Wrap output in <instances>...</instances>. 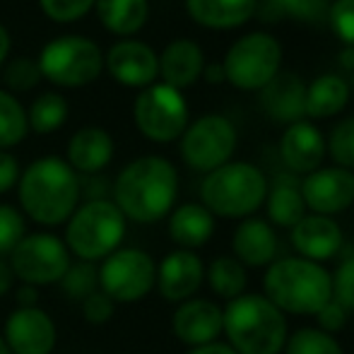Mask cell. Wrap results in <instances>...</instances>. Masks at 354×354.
<instances>
[{"label":"cell","mask_w":354,"mask_h":354,"mask_svg":"<svg viewBox=\"0 0 354 354\" xmlns=\"http://www.w3.org/2000/svg\"><path fill=\"white\" fill-rule=\"evenodd\" d=\"M328 22H330L333 32L337 34V39L354 48V0H335L330 3L328 10Z\"/></svg>","instance_id":"8d00e7d4"},{"label":"cell","mask_w":354,"mask_h":354,"mask_svg":"<svg viewBox=\"0 0 354 354\" xmlns=\"http://www.w3.org/2000/svg\"><path fill=\"white\" fill-rule=\"evenodd\" d=\"M8 53H10V34H8V29L0 24V66L5 63Z\"/></svg>","instance_id":"c3c4849f"},{"label":"cell","mask_w":354,"mask_h":354,"mask_svg":"<svg viewBox=\"0 0 354 354\" xmlns=\"http://www.w3.org/2000/svg\"><path fill=\"white\" fill-rule=\"evenodd\" d=\"M41 10L53 22H75L94 8L97 0H39Z\"/></svg>","instance_id":"74e56055"},{"label":"cell","mask_w":354,"mask_h":354,"mask_svg":"<svg viewBox=\"0 0 354 354\" xmlns=\"http://www.w3.org/2000/svg\"><path fill=\"white\" fill-rule=\"evenodd\" d=\"M299 188L306 210L323 217L345 212L354 203V174L342 167L316 169L304 178Z\"/></svg>","instance_id":"5bb4252c"},{"label":"cell","mask_w":354,"mask_h":354,"mask_svg":"<svg viewBox=\"0 0 354 354\" xmlns=\"http://www.w3.org/2000/svg\"><path fill=\"white\" fill-rule=\"evenodd\" d=\"M284 354H345L335 335L318 330V328H299L297 333L287 335Z\"/></svg>","instance_id":"1f68e13d"},{"label":"cell","mask_w":354,"mask_h":354,"mask_svg":"<svg viewBox=\"0 0 354 354\" xmlns=\"http://www.w3.org/2000/svg\"><path fill=\"white\" fill-rule=\"evenodd\" d=\"M282 162L294 174H311L321 169V162L326 157V138L313 123L297 121L284 131L280 140Z\"/></svg>","instance_id":"44dd1931"},{"label":"cell","mask_w":354,"mask_h":354,"mask_svg":"<svg viewBox=\"0 0 354 354\" xmlns=\"http://www.w3.org/2000/svg\"><path fill=\"white\" fill-rule=\"evenodd\" d=\"M136 126L147 140L171 142L188 128V104L169 84H149L136 99Z\"/></svg>","instance_id":"8fae6325"},{"label":"cell","mask_w":354,"mask_h":354,"mask_svg":"<svg viewBox=\"0 0 354 354\" xmlns=\"http://www.w3.org/2000/svg\"><path fill=\"white\" fill-rule=\"evenodd\" d=\"M94 8L102 24L113 34H136L149 15L147 0H97Z\"/></svg>","instance_id":"83f0119b"},{"label":"cell","mask_w":354,"mask_h":354,"mask_svg":"<svg viewBox=\"0 0 354 354\" xmlns=\"http://www.w3.org/2000/svg\"><path fill=\"white\" fill-rule=\"evenodd\" d=\"M178 196V174L169 159L147 154L131 162L116 178L113 198L126 219L154 224L174 210Z\"/></svg>","instance_id":"6da1fadb"},{"label":"cell","mask_w":354,"mask_h":354,"mask_svg":"<svg viewBox=\"0 0 354 354\" xmlns=\"http://www.w3.org/2000/svg\"><path fill=\"white\" fill-rule=\"evenodd\" d=\"M214 234V214L203 203H183L169 212V236L183 251L205 246Z\"/></svg>","instance_id":"7402d4cb"},{"label":"cell","mask_w":354,"mask_h":354,"mask_svg":"<svg viewBox=\"0 0 354 354\" xmlns=\"http://www.w3.org/2000/svg\"><path fill=\"white\" fill-rule=\"evenodd\" d=\"M8 258L12 275L29 287L58 284L73 263L66 241L51 232L27 234Z\"/></svg>","instance_id":"ba28073f"},{"label":"cell","mask_w":354,"mask_h":354,"mask_svg":"<svg viewBox=\"0 0 354 354\" xmlns=\"http://www.w3.org/2000/svg\"><path fill=\"white\" fill-rule=\"evenodd\" d=\"M263 297L282 313L316 316L333 299V277L321 263L301 256L277 258L268 266L263 277Z\"/></svg>","instance_id":"3957f363"},{"label":"cell","mask_w":354,"mask_h":354,"mask_svg":"<svg viewBox=\"0 0 354 354\" xmlns=\"http://www.w3.org/2000/svg\"><path fill=\"white\" fill-rule=\"evenodd\" d=\"M280 12V17L297 19V22L316 24L328 19L330 0H268Z\"/></svg>","instance_id":"836d02e7"},{"label":"cell","mask_w":354,"mask_h":354,"mask_svg":"<svg viewBox=\"0 0 354 354\" xmlns=\"http://www.w3.org/2000/svg\"><path fill=\"white\" fill-rule=\"evenodd\" d=\"M326 149L330 152L333 162H335L337 167L352 171L354 169V116L345 118V121H340L333 128Z\"/></svg>","instance_id":"e575fe53"},{"label":"cell","mask_w":354,"mask_h":354,"mask_svg":"<svg viewBox=\"0 0 354 354\" xmlns=\"http://www.w3.org/2000/svg\"><path fill=\"white\" fill-rule=\"evenodd\" d=\"M261 106L272 121L292 126L306 116V84L294 73H277L261 89Z\"/></svg>","instance_id":"ffe728a7"},{"label":"cell","mask_w":354,"mask_h":354,"mask_svg":"<svg viewBox=\"0 0 354 354\" xmlns=\"http://www.w3.org/2000/svg\"><path fill=\"white\" fill-rule=\"evenodd\" d=\"M268 181L248 162H227L205 176L201 186L203 205L217 217H251L266 203Z\"/></svg>","instance_id":"8992f818"},{"label":"cell","mask_w":354,"mask_h":354,"mask_svg":"<svg viewBox=\"0 0 354 354\" xmlns=\"http://www.w3.org/2000/svg\"><path fill=\"white\" fill-rule=\"evenodd\" d=\"M104 63H106L111 77L128 87H149L159 75L157 53L147 44L136 41V39L113 44Z\"/></svg>","instance_id":"e0dca14e"},{"label":"cell","mask_w":354,"mask_h":354,"mask_svg":"<svg viewBox=\"0 0 354 354\" xmlns=\"http://www.w3.org/2000/svg\"><path fill=\"white\" fill-rule=\"evenodd\" d=\"M63 287L68 299L82 304L89 294H94L99 289V266L97 263H71L68 272L63 275V280L58 282Z\"/></svg>","instance_id":"d6a6232c"},{"label":"cell","mask_w":354,"mask_h":354,"mask_svg":"<svg viewBox=\"0 0 354 354\" xmlns=\"http://www.w3.org/2000/svg\"><path fill=\"white\" fill-rule=\"evenodd\" d=\"M340 63L347 68V71H354V48L347 46L345 51L340 53Z\"/></svg>","instance_id":"681fc988"},{"label":"cell","mask_w":354,"mask_h":354,"mask_svg":"<svg viewBox=\"0 0 354 354\" xmlns=\"http://www.w3.org/2000/svg\"><path fill=\"white\" fill-rule=\"evenodd\" d=\"M113 157V140L104 128L87 126L77 131L68 145V164L75 174H99Z\"/></svg>","instance_id":"cb8c5ba5"},{"label":"cell","mask_w":354,"mask_h":354,"mask_svg":"<svg viewBox=\"0 0 354 354\" xmlns=\"http://www.w3.org/2000/svg\"><path fill=\"white\" fill-rule=\"evenodd\" d=\"M289 239L299 256L313 263L330 261L342 248L340 224L323 214H306L297 227L289 229Z\"/></svg>","instance_id":"ac0fdd59"},{"label":"cell","mask_w":354,"mask_h":354,"mask_svg":"<svg viewBox=\"0 0 354 354\" xmlns=\"http://www.w3.org/2000/svg\"><path fill=\"white\" fill-rule=\"evenodd\" d=\"M207 284L219 299H232L241 297L246 292V284H248V275H246V268L236 261L234 256H219L207 266L205 270Z\"/></svg>","instance_id":"f1b7e54d"},{"label":"cell","mask_w":354,"mask_h":354,"mask_svg":"<svg viewBox=\"0 0 354 354\" xmlns=\"http://www.w3.org/2000/svg\"><path fill=\"white\" fill-rule=\"evenodd\" d=\"M277 234L270 222L261 217H246L236 227L232 236V251L234 258L243 268H263L277 261Z\"/></svg>","instance_id":"d6986e66"},{"label":"cell","mask_w":354,"mask_h":354,"mask_svg":"<svg viewBox=\"0 0 354 354\" xmlns=\"http://www.w3.org/2000/svg\"><path fill=\"white\" fill-rule=\"evenodd\" d=\"M17 193L27 217L44 227H58L77 210L80 178L66 159L41 157L24 169L17 181Z\"/></svg>","instance_id":"7a4b0ae2"},{"label":"cell","mask_w":354,"mask_h":354,"mask_svg":"<svg viewBox=\"0 0 354 354\" xmlns=\"http://www.w3.org/2000/svg\"><path fill=\"white\" fill-rule=\"evenodd\" d=\"M316 321H318V330L328 333V335H335V333H340L342 328L347 326V308H342L340 304L330 299V301L316 313Z\"/></svg>","instance_id":"b9f144b4"},{"label":"cell","mask_w":354,"mask_h":354,"mask_svg":"<svg viewBox=\"0 0 354 354\" xmlns=\"http://www.w3.org/2000/svg\"><path fill=\"white\" fill-rule=\"evenodd\" d=\"M17 299V306L29 308V306H39V297H37V287H29V284H22L15 294Z\"/></svg>","instance_id":"ee69618b"},{"label":"cell","mask_w":354,"mask_h":354,"mask_svg":"<svg viewBox=\"0 0 354 354\" xmlns=\"http://www.w3.org/2000/svg\"><path fill=\"white\" fill-rule=\"evenodd\" d=\"M123 212L113 201L92 198L73 212L66 222V246L71 256H77L84 263H99L118 251L126 239Z\"/></svg>","instance_id":"5b68a950"},{"label":"cell","mask_w":354,"mask_h":354,"mask_svg":"<svg viewBox=\"0 0 354 354\" xmlns=\"http://www.w3.org/2000/svg\"><path fill=\"white\" fill-rule=\"evenodd\" d=\"M157 284V263L142 248H118L99 266V289L116 304L142 301Z\"/></svg>","instance_id":"30bf717a"},{"label":"cell","mask_w":354,"mask_h":354,"mask_svg":"<svg viewBox=\"0 0 354 354\" xmlns=\"http://www.w3.org/2000/svg\"><path fill=\"white\" fill-rule=\"evenodd\" d=\"M41 77L61 87H82L99 77L104 68V53L92 39L61 37L44 46L39 58Z\"/></svg>","instance_id":"52a82bcc"},{"label":"cell","mask_w":354,"mask_h":354,"mask_svg":"<svg viewBox=\"0 0 354 354\" xmlns=\"http://www.w3.org/2000/svg\"><path fill=\"white\" fill-rule=\"evenodd\" d=\"M29 121L22 104L10 92L0 89V149L15 147L27 138Z\"/></svg>","instance_id":"4dcf8cb0"},{"label":"cell","mask_w":354,"mask_h":354,"mask_svg":"<svg viewBox=\"0 0 354 354\" xmlns=\"http://www.w3.org/2000/svg\"><path fill=\"white\" fill-rule=\"evenodd\" d=\"M188 354H236L227 342H210V345H203V347H193Z\"/></svg>","instance_id":"f6af8a7d"},{"label":"cell","mask_w":354,"mask_h":354,"mask_svg":"<svg viewBox=\"0 0 354 354\" xmlns=\"http://www.w3.org/2000/svg\"><path fill=\"white\" fill-rule=\"evenodd\" d=\"M27 224L17 207L0 203V258L10 256L17 248V243L27 236Z\"/></svg>","instance_id":"d590c367"},{"label":"cell","mask_w":354,"mask_h":354,"mask_svg":"<svg viewBox=\"0 0 354 354\" xmlns=\"http://www.w3.org/2000/svg\"><path fill=\"white\" fill-rule=\"evenodd\" d=\"M203 282H205V266H203L201 256H196V251L176 248L169 256H164V261L157 266L154 287L167 301L181 304L196 297Z\"/></svg>","instance_id":"2e32d148"},{"label":"cell","mask_w":354,"mask_h":354,"mask_svg":"<svg viewBox=\"0 0 354 354\" xmlns=\"http://www.w3.org/2000/svg\"><path fill=\"white\" fill-rule=\"evenodd\" d=\"M282 63V46L270 34L253 32L234 41L227 51L222 68L224 77L239 89H263L277 73Z\"/></svg>","instance_id":"9c48e42d"},{"label":"cell","mask_w":354,"mask_h":354,"mask_svg":"<svg viewBox=\"0 0 354 354\" xmlns=\"http://www.w3.org/2000/svg\"><path fill=\"white\" fill-rule=\"evenodd\" d=\"M113 311H116V301H113L111 297H106L102 289L89 294L82 301V316H84V321L92 323V326H102V323L111 321Z\"/></svg>","instance_id":"60d3db41"},{"label":"cell","mask_w":354,"mask_h":354,"mask_svg":"<svg viewBox=\"0 0 354 354\" xmlns=\"http://www.w3.org/2000/svg\"><path fill=\"white\" fill-rule=\"evenodd\" d=\"M39 80H41V71H39L37 63L27 61V58L15 61L12 66L5 71V84H8L10 89H15V92H24V89L37 87Z\"/></svg>","instance_id":"ab89813d"},{"label":"cell","mask_w":354,"mask_h":354,"mask_svg":"<svg viewBox=\"0 0 354 354\" xmlns=\"http://www.w3.org/2000/svg\"><path fill=\"white\" fill-rule=\"evenodd\" d=\"M171 330L183 345L203 347L217 342L224 330V308L210 299H186L171 316Z\"/></svg>","instance_id":"9a60e30c"},{"label":"cell","mask_w":354,"mask_h":354,"mask_svg":"<svg viewBox=\"0 0 354 354\" xmlns=\"http://www.w3.org/2000/svg\"><path fill=\"white\" fill-rule=\"evenodd\" d=\"M3 340L12 354H51L56 350L58 330L44 308L17 306L5 321Z\"/></svg>","instance_id":"4fadbf2b"},{"label":"cell","mask_w":354,"mask_h":354,"mask_svg":"<svg viewBox=\"0 0 354 354\" xmlns=\"http://www.w3.org/2000/svg\"><path fill=\"white\" fill-rule=\"evenodd\" d=\"M29 128L41 136L58 131L68 121V102L58 92H44L34 99L32 109L27 113Z\"/></svg>","instance_id":"f546056e"},{"label":"cell","mask_w":354,"mask_h":354,"mask_svg":"<svg viewBox=\"0 0 354 354\" xmlns=\"http://www.w3.org/2000/svg\"><path fill=\"white\" fill-rule=\"evenodd\" d=\"M157 61H159V75L164 77V84L178 89V92L183 87H191L203 75V68H205V58H203L201 46L196 41H188V39L171 41Z\"/></svg>","instance_id":"603a6c76"},{"label":"cell","mask_w":354,"mask_h":354,"mask_svg":"<svg viewBox=\"0 0 354 354\" xmlns=\"http://www.w3.org/2000/svg\"><path fill=\"white\" fill-rule=\"evenodd\" d=\"M301 181L294 176H277L275 186L268 191V217L275 227L292 229L306 217V203L301 198Z\"/></svg>","instance_id":"484cf974"},{"label":"cell","mask_w":354,"mask_h":354,"mask_svg":"<svg viewBox=\"0 0 354 354\" xmlns=\"http://www.w3.org/2000/svg\"><path fill=\"white\" fill-rule=\"evenodd\" d=\"M350 87L340 75H321L306 87V116L330 118L345 109Z\"/></svg>","instance_id":"4316f807"},{"label":"cell","mask_w":354,"mask_h":354,"mask_svg":"<svg viewBox=\"0 0 354 354\" xmlns=\"http://www.w3.org/2000/svg\"><path fill=\"white\" fill-rule=\"evenodd\" d=\"M222 333L236 354H282L287 318L263 294H241L224 308Z\"/></svg>","instance_id":"277c9868"},{"label":"cell","mask_w":354,"mask_h":354,"mask_svg":"<svg viewBox=\"0 0 354 354\" xmlns=\"http://www.w3.org/2000/svg\"><path fill=\"white\" fill-rule=\"evenodd\" d=\"M0 354H12V352H10V347H8V345H5L3 335H0Z\"/></svg>","instance_id":"f907efd6"},{"label":"cell","mask_w":354,"mask_h":354,"mask_svg":"<svg viewBox=\"0 0 354 354\" xmlns=\"http://www.w3.org/2000/svg\"><path fill=\"white\" fill-rule=\"evenodd\" d=\"M12 282H15L12 270H10L8 263L0 258V297H3V294H8L10 289H12Z\"/></svg>","instance_id":"bcb514c9"},{"label":"cell","mask_w":354,"mask_h":354,"mask_svg":"<svg viewBox=\"0 0 354 354\" xmlns=\"http://www.w3.org/2000/svg\"><path fill=\"white\" fill-rule=\"evenodd\" d=\"M19 181V164L10 152L0 149V196L15 188Z\"/></svg>","instance_id":"7bdbcfd3"},{"label":"cell","mask_w":354,"mask_h":354,"mask_svg":"<svg viewBox=\"0 0 354 354\" xmlns=\"http://www.w3.org/2000/svg\"><path fill=\"white\" fill-rule=\"evenodd\" d=\"M203 75H205L207 82H222V80H227V77H224V68L217 66V63H212V66L203 68Z\"/></svg>","instance_id":"7dc6e473"},{"label":"cell","mask_w":354,"mask_h":354,"mask_svg":"<svg viewBox=\"0 0 354 354\" xmlns=\"http://www.w3.org/2000/svg\"><path fill=\"white\" fill-rule=\"evenodd\" d=\"M333 301H337L342 308H354V256L345 258L333 272Z\"/></svg>","instance_id":"f35d334b"},{"label":"cell","mask_w":354,"mask_h":354,"mask_svg":"<svg viewBox=\"0 0 354 354\" xmlns=\"http://www.w3.org/2000/svg\"><path fill=\"white\" fill-rule=\"evenodd\" d=\"M258 0H186V10L198 24L210 29H232L256 15Z\"/></svg>","instance_id":"d4e9b609"},{"label":"cell","mask_w":354,"mask_h":354,"mask_svg":"<svg viewBox=\"0 0 354 354\" xmlns=\"http://www.w3.org/2000/svg\"><path fill=\"white\" fill-rule=\"evenodd\" d=\"M236 149V128L224 116H203L181 136V157L196 171L210 174L227 164Z\"/></svg>","instance_id":"7c38bea8"}]
</instances>
